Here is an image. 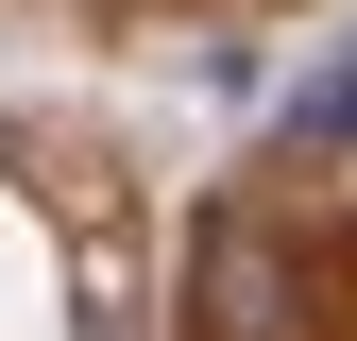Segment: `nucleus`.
<instances>
[{"label": "nucleus", "instance_id": "1", "mask_svg": "<svg viewBox=\"0 0 357 341\" xmlns=\"http://www.w3.org/2000/svg\"><path fill=\"white\" fill-rule=\"evenodd\" d=\"M188 307H204V341H289L306 324V273H289V239L255 222V205H221L188 239Z\"/></svg>", "mask_w": 357, "mask_h": 341}, {"label": "nucleus", "instance_id": "2", "mask_svg": "<svg viewBox=\"0 0 357 341\" xmlns=\"http://www.w3.org/2000/svg\"><path fill=\"white\" fill-rule=\"evenodd\" d=\"M289 154H357V34L306 68V103H289Z\"/></svg>", "mask_w": 357, "mask_h": 341}]
</instances>
